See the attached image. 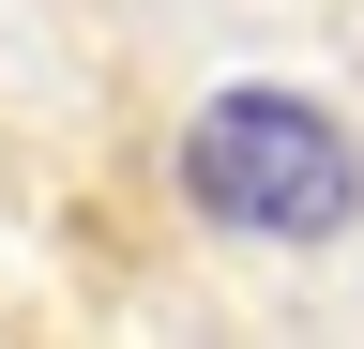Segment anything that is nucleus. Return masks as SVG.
I'll use <instances>...</instances> for the list:
<instances>
[{"label":"nucleus","instance_id":"1","mask_svg":"<svg viewBox=\"0 0 364 349\" xmlns=\"http://www.w3.org/2000/svg\"><path fill=\"white\" fill-rule=\"evenodd\" d=\"M182 198L213 228H258V243H334L349 198H364V167H349V137L304 92H213L198 137H182Z\"/></svg>","mask_w":364,"mask_h":349}]
</instances>
